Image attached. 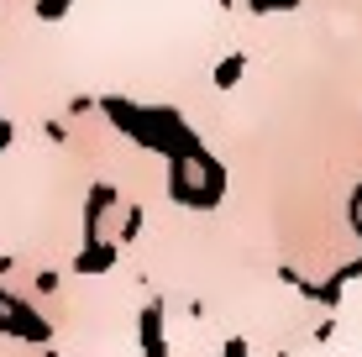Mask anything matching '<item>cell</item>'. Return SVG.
Wrapping results in <instances>:
<instances>
[{
	"label": "cell",
	"instance_id": "5",
	"mask_svg": "<svg viewBox=\"0 0 362 357\" xmlns=\"http://www.w3.org/2000/svg\"><path fill=\"white\" fill-rule=\"evenodd\" d=\"M299 0H252V11H294Z\"/></svg>",
	"mask_w": 362,
	"mask_h": 357
},
{
	"label": "cell",
	"instance_id": "1",
	"mask_svg": "<svg viewBox=\"0 0 362 357\" xmlns=\"http://www.w3.org/2000/svg\"><path fill=\"white\" fill-rule=\"evenodd\" d=\"M136 336H142V357H168V347H163V305H147L142 310Z\"/></svg>",
	"mask_w": 362,
	"mask_h": 357
},
{
	"label": "cell",
	"instance_id": "3",
	"mask_svg": "<svg viewBox=\"0 0 362 357\" xmlns=\"http://www.w3.org/2000/svg\"><path fill=\"white\" fill-rule=\"evenodd\" d=\"M242 69H247V58H242V53L221 58V64H216V90H231V84L242 79Z\"/></svg>",
	"mask_w": 362,
	"mask_h": 357
},
{
	"label": "cell",
	"instance_id": "2",
	"mask_svg": "<svg viewBox=\"0 0 362 357\" xmlns=\"http://www.w3.org/2000/svg\"><path fill=\"white\" fill-rule=\"evenodd\" d=\"M110 263H116V247H110V242H100V237H90V242H84V252L74 257V268H79V274H105Z\"/></svg>",
	"mask_w": 362,
	"mask_h": 357
},
{
	"label": "cell",
	"instance_id": "4",
	"mask_svg": "<svg viewBox=\"0 0 362 357\" xmlns=\"http://www.w3.org/2000/svg\"><path fill=\"white\" fill-rule=\"evenodd\" d=\"M69 6H74V0H37V16H42V21H64Z\"/></svg>",
	"mask_w": 362,
	"mask_h": 357
}]
</instances>
